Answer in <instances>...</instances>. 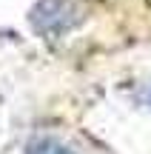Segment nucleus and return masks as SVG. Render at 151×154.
<instances>
[{
  "instance_id": "nucleus-1",
  "label": "nucleus",
  "mask_w": 151,
  "mask_h": 154,
  "mask_svg": "<svg viewBox=\"0 0 151 154\" xmlns=\"http://www.w3.org/2000/svg\"><path fill=\"white\" fill-rule=\"evenodd\" d=\"M26 154H74V151L68 149L66 143L54 140V137H37V140H32V143H29Z\"/></svg>"
}]
</instances>
